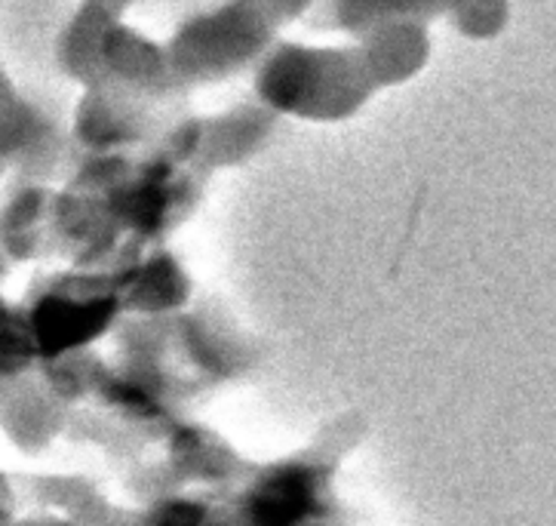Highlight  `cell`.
I'll return each mask as SVG.
<instances>
[{
    "label": "cell",
    "instance_id": "obj_5",
    "mask_svg": "<svg viewBox=\"0 0 556 526\" xmlns=\"http://www.w3.org/2000/svg\"><path fill=\"white\" fill-rule=\"evenodd\" d=\"M179 105H161L121 90H84L72 117V146L87 154H117L154 146Z\"/></svg>",
    "mask_w": 556,
    "mask_h": 526
},
{
    "label": "cell",
    "instance_id": "obj_7",
    "mask_svg": "<svg viewBox=\"0 0 556 526\" xmlns=\"http://www.w3.org/2000/svg\"><path fill=\"white\" fill-rule=\"evenodd\" d=\"M446 16V0H320L311 25L341 32L351 40L391 22H425Z\"/></svg>",
    "mask_w": 556,
    "mask_h": 526
},
{
    "label": "cell",
    "instance_id": "obj_4",
    "mask_svg": "<svg viewBox=\"0 0 556 526\" xmlns=\"http://www.w3.org/2000/svg\"><path fill=\"white\" fill-rule=\"evenodd\" d=\"M87 90L132 92L161 105H181L188 96L173 77L166 43L136 32L121 16H111L99 32Z\"/></svg>",
    "mask_w": 556,
    "mask_h": 526
},
{
    "label": "cell",
    "instance_id": "obj_3",
    "mask_svg": "<svg viewBox=\"0 0 556 526\" xmlns=\"http://www.w3.org/2000/svg\"><path fill=\"white\" fill-rule=\"evenodd\" d=\"M277 121L280 117L255 99L216 114L181 111L169 121L154 146L163 148L181 166L206 176L213 170L237 166L258 154L277 133Z\"/></svg>",
    "mask_w": 556,
    "mask_h": 526
},
{
    "label": "cell",
    "instance_id": "obj_2",
    "mask_svg": "<svg viewBox=\"0 0 556 526\" xmlns=\"http://www.w3.org/2000/svg\"><path fill=\"white\" fill-rule=\"evenodd\" d=\"M283 22L265 0H225L194 13L166 40L169 68L181 90L213 87L240 72H252L280 40Z\"/></svg>",
    "mask_w": 556,
    "mask_h": 526
},
{
    "label": "cell",
    "instance_id": "obj_11",
    "mask_svg": "<svg viewBox=\"0 0 556 526\" xmlns=\"http://www.w3.org/2000/svg\"><path fill=\"white\" fill-rule=\"evenodd\" d=\"M92 3H99V7H109V10L121 13V16H124V10H129V7H132V0H92Z\"/></svg>",
    "mask_w": 556,
    "mask_h": 526
},
{
    "label": "cell",
    "instance_id": "obj_10",
    "mask_svg": "<svg viewBox=\"0 0 556 526\" xmlns=\"http://www.w3.org/2000/svg\"><path fill=\"white\" fill-rule=\"evenodd\" d=\"M25 99L18 96L16 87H13V80L7 77V72L0 68V117H7L10 111H16Z\"/></svg>",
    "mask_w": 556,
    "mask_h": 526
},
{
    "label": "cell",
    "instance_id": "obj_8",
    "mask_svg": "<svg viewBox=\"0 0 556 526\" xmlns=\"http://www.w3.org/2000/svg\"><path fill=\"white\" fill-rule=\"evenodd\" d=\"M443 18L467 40H492L510 22V0H446Z\"/></svg>",
    "mask_w": 556,
    "mask_h": 526
},
{
    "label": "cell",
    "instance_id": "obj_9",
    "mask_svg": "<svg viewBox=\"0 0 556 526\" xmlns=\"http://www.w3.org/2000/svg\"><path fill=\"white\" fill-rule=\"evenodd\" d=\"M265 3H268L270 10H274V16L280 18L283 25H292L299 18L314 16V10H317L320 0H265Z\"/></svg>",
    "mask_w": 556,
    "mask_h": 526
},
{
    "label": "cell",
    "instance_id": "obj_1",
    "mask_svg": "<svg viewBox=\"0 0 556 526\" xmlns=\"http://www.w3.org/2000/svg\"><path fill=\"white\" fill-rule=\"evenodd\" d=\"M378 92L357 43L277 40L252 68V96L277 117L307 124H341L357 117Z\"/></svg>",
    "mask_w": 556,
    "mask_h": 526
},
{
    "label": "cell",
    "instance_id": "obj_6",
    "mask_svg": "<svg viewBox=\"0 0 556 526\" xmlns=\"http://www.w3.org/2000/svg\"><path fill=\"white\" fill-rule=\"evenodd\" d=\"M366 72L378 90L403 87L428 68L433 53L431 25L425 22H391L354 40Z\"/></svg>",
    "mask_w": 556,
    "mask_h": 526
}]
</instances>
